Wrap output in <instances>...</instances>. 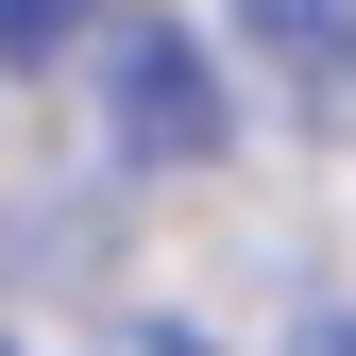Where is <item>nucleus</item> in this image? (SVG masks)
Returning a JSON list of instances; mask_svg holds the SVG:
<instances>
[{
	"label": "nucleus",
	"mask_w": 356,
	"mask_h": 356,
	"mask_svg": "<svg viewBox=\"0 0 356 356\" xmlns=\"http://www.w3.org/2000/svg\"><path fill=\"white\" fill-rule=\"evenodd\" d=\"M102 136L136 170H204L238 136V85H220V51L187 17H102Z\"/></svg>",
	"instance_id": "f257e3e1"
},
{
	"label": "nucleus",
	"mask_w": 356,
	"mask_h": 356,
	"mask_svg": "<svg viewBox=\"0 0 356 356\" xmlns=\"http://www.w3.org/2000/svg\"><path fill=\"white\" fill-rule=\"evenodd\" d=\"M238 51L289 85V119L356 136V0H238Z\"/></svg>",
	"instance_id": "f03ea898"
},
{
	"label": "nucleus",
	"mask_w": 356,
	"mask_h": 356,
	"mask_svg": "<svg viewBox=\"0 0 356 356\" xmlns=\"http://www.w3.org/2000/svg\"><path fill=\"white\" fill-rule=\"evenodd\" d=\"M102 34V0H0V68H68Z\"/></svg>",
	"instance_id": "7ed1b4c3"
},
{
	"label": "nucleus",
	"mask_w": 356,
	"mask_h": 356,
	"mask_svg": "<svg viewBox=\"0 0 356 356\" xmlns=\"http://www.w3.org/2000/svg\"><path fill=\"white\" fill-rule=\"evenodd\" d=\"M85 356H204V339H187V323H102Z\"/></svg>",
	"instance_id": "20e7f679"
},
{
	"label": "nucleus",
	"mask_w": 356,
	"mask_h": 356,
	"mask_svg": "<svg viewBox=\"0 0 356 356\" xmlns=\"http://www.w3.org/2000/svg\"><path fill=\"white\" fill-rule=\"evenodd\" d=\"M305 356H356V323H323V339H305Z\"/></svg>",
	"instance_id": "39448f33"
},
{
	"label": "nucleus",
	"mask_w": 356,
	"mask_h": 356,
	"mask_svg": "<svg viewBox=\"0 0 356 356\" xmlns=\"http://www.w3.org/2000/svg\"><path fill=\"white\" fill-rule=\"evenodd\" d=\"M0 356H17V339H0Z\"/></svg>",
	"instance_id": "423d86ee"
}]
</instances>
